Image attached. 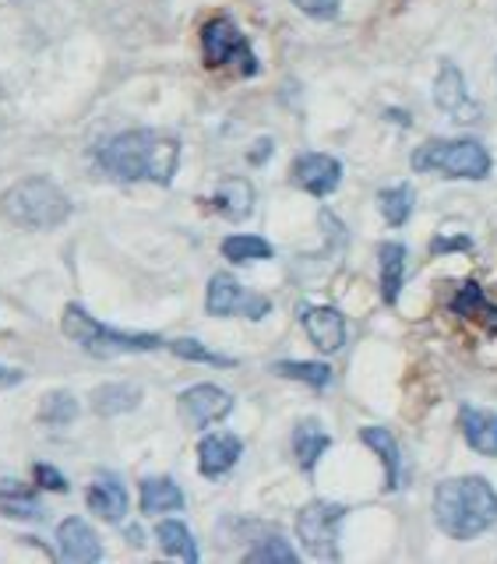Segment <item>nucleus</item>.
<instances>
[{"label":"nucleus","instance_id":"nucleus-13","mask_svg":"<svg viewBox=\"0 0 497 564\" xmlns=\"http://www.w3.org/2000/svg\"><path fill=\"white\" fill-rule=\"evenodd\" d=\"M300 325L311 335V343L322 352H335L346 346V317L335 307L304 304L300 307Z\"/></svg>","mask_w":497,"mask_h":564},{"label":"nucleus","instance_id":"nucleus-14","mask_svg":"<svg viewBox=\"0 0 497 564\" xmlns=\"http://www.w3.org/2000/svg\"><path fill=\"white\" fill-rule=\"evenodd\" d=\"M244 455V441L237 434H205L198 445V473L205 480H223V476L240 463Z\"/></svg>","mask_w":497,"mask_h":564},{"label":"nucleus","instance_id":"nucleus-31","mask_svg":"<svg viewBox=\"0 0 497 564\" xmlns=\"http://www.w3.org/2000/svg\"><path fill=\"white\" fill-rule=\"evenodd\" d=\"M0 508H4V516L14 519H43V505H35L32 490H0Z\"/></svg>","mask_w":497,"mask_h":564},{"label":"nucleus","instance_id":"nucleus-1","mask_svg":"<svg viewBox=\"0 0 497 564\" xmlns=\"http://www.w3.org/2000/svg\"><path fill=\"white\" fill-rule=\"evenodd\" d=\"M96 159L106 173L117 176V181H128V184L141 181V184L166 187L173 184L176 166H181V141L163 131L138 128V131L114 134L106 145H99Z\"/></svg>","mask_w":497,"mask_h":564},{"label":"nucleus","instance_id":"nucleus-4","mask_svg":"<svg viewBox=\"0 0 497 564\" xmlns=\"http://www.w3.org/2000/svg\"><path fill=\"white\" fill-rule=\"evenodd\" d=\"M61 328L71 343H78L85 352H93L99 360H114V357H128V352H155L163 349V335L155 332H123L102 325L99 317L88 314L82 304H67Z\"/></svg>","mask_w":497,"mask_h":564},{"label":"nucleus","instance_id":"nucleus-16","mask_svg":"<svg viewBox=\"0 0 497 564\" xmlns=\"http://www.w3.org/2000/svg\"><path fill=\"white\" fill-rule=\"evenodd\" d=\"M458 431H463L466 445L487 458H497V413L480 410V405H463L458 410Z\"/></svg>","mask_w":497,"mask_h":564},{"label":"nucleus","instance_id":"nucleus-25","mask_svg":"<svg viewBox=\"0 0 497 564\" xmlns=\"http://www.w3.org/2000/svg\"><path fill=\"white\" fill-rule=\"evenodd\" d=\"M223 258L234 261V264H251V261H269L272 258V243L264 237H255V234H234L223 240Z\"/></svg>","mask_w":497,"mask_h":564},{"label":"nucleus","instance_id":"nucleus-20","mask_svg":"<svg viewBox=\"0 0 497 564\" xmlns=\"http://www.w3.org/2000/svg\"><path fill=\"white\" fill-rule=\"evenodd\" d=\"M378 269H381V300L388 307H396L406 282V247L399 240L396 243L385 240L378 247Z\"/></svg>","mask_w":497,"mask_h":564},{"label":"nucleus","instance_id":"nucleus-15","mask_svg":"<svg viewBox=\"0 0 497 564\" xmlns=\"http://www.w3.org/2000/svg\"><path fill=\"white\" fill-rule=\"evenodd\" d=\"M88 508L96 511V516L102 522H123V516H128V487H123V480L117 473H96V480L88 484V494H85Z\"/></svg>","mask_w":497,"mask_h":564},{"label":"nucleus","instance_id":"nucleus-32","mask_svg":"<svg viewBox=\"0 0 497 564\" xmlns=\"http://www.w3.org/2000/svg\"><path fill=\"white\" fill-rule=\"evenodd\" d=\"M300 14L314 18V22H335L343 11V0H293Z\"/></svg>","mask_w":497,"mask_h":564},{"label":"nucleus","instance_id":"nucleus-29","mask_svg":"<svg viewBox=\"0 0 497 564\" xmlns=\"http://www.w3.org/2000/svg\"><path fill=\"white\" fill-rule=\"evenodd\" d=\"M244 561H251V564H279V561L282 564H296L300 554L282 536H264V540H258L251 551L244 554Z\"/></svg>","mask_w":497,"mask_h":564},{"label":"nucleus","instance_id":"nucleus-11","mask_svg":"<svg viewBox=\"0 0 497 564\" xmlns=\"http://www.w3.org/2000/svg\"><path fill=\"white\" fill-rule=\"evenodd\" d=\"M290 181L300 191L314 194V198H328V194H335L343 184V163L335 155H325V152H304V155L293 159Z\"/></svg>","mask_w":497,"mask_h":564},{"label":"nucleus","instance_id":"nucleus-9","mask_svg":"<svg viewBox=\"0 0 497 564\" xmlns=\"http://www.w3.org/2000/svg\"><path fill=\"white\" fill-rule=\"evenodd\" d=\"M434 106L441 113H449L455 123H476L484 117V110L469 99V88L463 70H458L452 61H441L437 78H434Z\"/></svg>","mask_w":497,"mask_h":564},{"label":"nucleus","instance_id":"nucleus-3","mask_svg":"<svg viewBox=\"0 0 497 564\" xmlns=\"http://www.w3.org/2000/svg\"><path fill=\"white\" fill-rule=\"evenodd\" d=\"M67 194L50 176H22L0 194V216L22 229H57L71 219Z\"/></svg>","mask_w":497,"mask_h":564},{"label":"nucleus","instance_id":"nucleus-35","mask_svg":"<svg viewBox=\"0 0 497 564\" xmlns=\"http://www.w3.org/2000/svg\"><path fill=\"white\" fill-rule=\"evenodd\" d=\"M22 381H25L22 370H14V367H4V364H0V388H11V384H22Z\"/></svg>","mask_w":497,"mask_h":564},{"label":"nucleus","instance_id":"nucleus-34","mask_svg":"<svg viewBox=\"0 0 497 564\" xmlns=\"http://www.w3.org/2000/svg\"><path fill=\"white\" fill-rule=\"evenodd\" d=\"M32 473H35V484H40L43 490H57V494H64V490L71 487V484H67V476H64L61 469L46 466V463H40Z\"/></svg>","mask_w":497,"mask_h":564},{"label":"nucleus","instance_id":"nucleus-36","mask_svg":"<svg viewBox=\"0 0 497 564\" xmlns=\"http://www.w3.org/2000/svg\"><path fill=\"white\" fill-rule=\"evenodd\" d=\"M269 155H272V138H261V141H258V149L251 152V163L258 166V163H264Z\"/></svg>","mask_w":497,"mask_h":564},{"label":"nucleus","instance_id":"nucleus-12","mask_svg":"<svg viewBox=\"0 0 497 564\" xmlns=\"http://www.w3.org/2000/svg\"><path fill=\"white\" fill-rule=\"evenodd\" d=\"M57 551L71 564H96L102 561V543L99 533L85 519L71 516L57 525Z\"/></svg>","mask_w":497,"mask_h":564},{"label":"nucleus","instance_id":"nucleus-7","mask_svg":"<svg viewBox=\"0 0 497 564\" xmlns=\"http://www.w3.org/2000/svg\"><path fill=\"white\" fill-rule=\"evenodd\" d=\"M346 505L339 501H307L296 516V536L307 546V554L335 561L339 557V525L346 519Z\"/></svg>","mask_w":497,"mask_h":564},{"label":"nucleus","instance_id":"nucleus-33","mask_svg":"<svg viewBox=\"0 0 497 564\" xmlns=\"http://www.w3.org/2000/svg\"><path fill=\"white\" fill-rule=\"evenodd\" d=\"M473 247H476V243H473V237H466V234H455V237L441 234V237L431 240V254H434V258H441V254H455V251L469 254Z\"/></svg>","mask_w":497,"mask_h":564},{"label":"nucleus","instance_id":"nucleus-18","mask_svg":"<svg viewBox=\"0 0 497 564\" xmlns=\"http://www.w3.org/2000/svg\"><path fill=\"white\" fill-rule=\"evenodd\" d=\"M332 448V434L322 427L317 420H304L296 423L293 431V455H296V466L304 469L307 476L317 469V463H322V455Z\"/></svg>","mask_w":497,"mask_h":564},{"label":"nucleus","instance_id":"nucleus-6","mask_svg":"<svg viewBox=\"0 0 497 564\" xmlns=\"http://www.w3.org/2000/svg\"><path fill=\"white\" fill-rule=\"evenodd\" d=\"M202 61L212 70L237 67L244 78H251L261 70L255 50H251V40H247V35L240 32V25L226 14L208 18V22L202 25Z\"/></svg>","mask_w":497,"mask_h":564},{"label":"nucleus","instance_id":"nucleus-2","mask_svg":"<svg viewBox=\"0 0 497 564\" xmlns=\"http://www.w3.org/2000/svg\"><path fill=\"white\" fill-rule=\"evenodd\" d=\"M434 522L449 540H476L497 522V490L487 476H452L434 490Z\"/></svg>","mask_w":497,"mask_h":564},{"label":"nucleus","instance_id":"nucleus-22","mask_svg":"<svg viewBox=\"0 0 497 564\" xmlns=\"http://www.w3.org/2000/svg\"><path fill=\"white\" fill-rule=\"evenodd\" d=\"M141 405V388L131 381H110V384H99L93 392V413L99 416H120V413H131Z\"/></svg>","mask_w":497,"mask_h":564},{"label":"nucleus","instance_id":"nucleus-27","mask_svg":"<svg viewBox=\"0 0 497 564\" xmlns=\"http://www.w3.org/2000/svg\"><path fill=\"white\" fill-rule=\"evenodd\" d=\"M452 311L463 317H487L490 325H497V307L476 282H463V286H458V293L452 296Z\"/></svg>","mask_w":497,"mask_h":564},{"label":"nucleus","instance_id":"nucleus-17","mask_svg":"<svg viewBox=\"0 0 497 564\" xmlns=\"http://www.w3.org/2000/svg\"><path fill=\"white\" fill-rule=\"evenodd\" d=\"M212 208L219 212V216L226 219H247L255 212V187L251 181H244V176H226V181L216 187V194H212Z\"/></svg>","mask_w":497,"mask_h":564},{"label":"nucleus","instance_id":"nucleus-24","mask_svg":"<svg viewBox=\"0 0 497 564\" xmlns=\"http://www.w3.org/2000/svg\"><path fill=\"white\" fill-rule=\"evenodd\" d=\"M417 208V194L410 184H396V187H381L378 191V212L388 226H406Z\"/></svg>","mask_w":497,"mask_h":564},{"label":"nucleus","instance_id":"nucleus-10","mask_svg":"<svg viewBox=\"0 0 497 564\" xmlns=\"http://www.w3.org/2000/svg\"><path fill=\"white\" fill-rule=\"evenodd\" d=\"M229 413H234V395L219 384L202 381V384H191L181 392V416L194 431H205L212 423L226 420Z\"/></svg>","mask_w":497,"mask_h":564},{"label":"nucleus","instance_id":"nucleus-37","mask_svg":"<svg viewBox=\"0 0 497 564\" xmlns=\"http://www.w3.org/2000/svg\"><path fill=\"white\" fill-rule=\"evenodd\" d=\"M385 117H388V120H399L402 128H410V123H413V120H410V113H406V110H385Z\"/></svg>","mask_w":497,"mask_h":564},{"label":"nucleus","instance_id":"nucleus-23","mask_svg":"<svg viewBox=\"0 0 497 564\" xmlns=\"http://www.w3.org/2000/svg\"><path fill=\"white\" fill-rule=\"evenodd\" d=\"M155 540L163 546L166 557H181L187 564H194L202 554H198V543H194V533L181 522V519H163L155 525Z\"/></svg>","mask_w":497,"mask_h":564},{"label":"nucleus","instance_id":"nucleus-19","mask_svg":"<svg viewBox=\"0 0 497 564\" xmlns=\"http://www.w3.org/2000/svg\"><path fill=\"white\" fill-rule=\"evenodd\" d=\"M360 441L381 458L385 466V490H399L402 480V455H399V441L388 427H360Z\"/></svg>","mask_w":497,"mask_h":564},{"label":"nucleus","instance_id":"nucleus-26","mask_svg":"<svg viewBox=\"0 0 497 564\" xmlns=\"http://www.w3.org/2000/svg\"><path fill=\"white\" fill-rule=\"evenodd\" d=\"M272 375L290 378V381H304L311 388L332 384V367L322 360H279V364H272Z\"/></svg>","mask_w":497,"mask_h":564},{"label":"nucleus","instance_id":"nucleus-8","mask_svg":"<svg viewBox=\"0 0 497 564\" xmlns=\"http://www.w3.org/2000/svg\"><path fill=\"white\" fill-rule=\"evenodd\" d=\"M205 311L212 317H229V314H244L251 322H261L264 314L272 311V300L269 296H258V293H247L237 275L229 272H216L208 279V293H205Z\"/></svg>","mask_w":497,"mask_h":564},{"label":"nucleus","instance_id":"nucleus-21","mask_svg":"<svg viewBox=\"0 0 497 564\" xmlns=\"http://www.w3.org/2000/svg\"><path fill=\"white\" fill-rule=\"evenodd\" d=\"M184 508V490L170 476H145L141 480V511L145 516H166V511Z\"/></svg>","mask_w":497,"mask_h":564},{"label":"nucleus","instance_id":"nucleus-5","mask_svg":"<svg viewBox=\"0 0 497 564\" xmlns=\"http://www.w3.org/2000/svg\"><path fill=\"white\" fill-rule=\"evenodd\" d=\"M410 166L417 173L452 176V181H487L494 159L476 138H431L410 155Z\"/></svg>","mask_w":497,"mask_h":564},{"label":"nucleus","instance_id":"nucleus-28","mask_svg":"<svg viewBox=\"0 0 497 564\" xmlns=\"http://www.w3.org/2000/svg\"><path fill=\"white\" fill-rule=\"evenodd\" d=\"M78 399L71 392H50L40 405V420L50 423V427H67V423L78 420Z\"/></svg>","mask_w":497,"mask_h":564},{"label":"nucleus","instance_id":"nucleus-30","mask_svg":"<svg viewBox=\"0 0 497 564\" xmlns=\"http://www.w3.org/2000/svg\"><path fill=\"white\" fill-rule=\"evenodd\" d=\"M173 357L191 360V364H212V367H234V357H223V352H212L208 346H202L198 339H173L170 343Z\"/></svg>","mask_w":497,"mask_h":564}]
</instances>
